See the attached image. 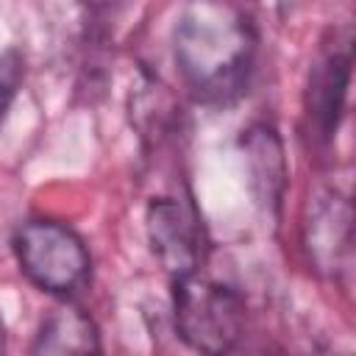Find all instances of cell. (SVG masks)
Masks as SVG:
<instances>
[{
  "mask_svg": "<svg viewBox=\"0 0 356 356\" xmlns=\"http://www.w3.org/2000/svg\"><path fill=\"white\" fill-rule=\"evenodd\" d=\"M350 206L337 192L314 197L312 217L306 222V248L320 270L339 273L350 259Z\"/></svg>",
  "mask_w": 356,
  "mask_h": 356,
  "instance_id": "cell-5",
  "label": "cell"
},
{
  "mask_svg": "<svg viewBox=\"0 0 356 356\" xmlns=\"http://www.w3.org/2000/svg\"><path fill=\"white\" fill-rule=\"evenodd\" d=\"M253 44V28L236 6L195 3L175 25L178 72L203 100H228L245 86Z\"/></svg>",
  "mask_w": 356,
  "mask_h": 356,
  "instance_id": "cell-1",
  "label": "cell"
},
{
  "mask_svg": "<svg viewBox=\"0 0 356 356\" xmlns=\"http://www.w3.org/2000/svg\"><path fill=\"white\" fill-rule=\"evenodd\" d=\"M147 236L164 270L175 278L197 273L200 231L195 217L172 197H159L147 206Z\"/></svg>",
  "mask_w": 356,
  "mask_h": 356,
  "instance_id": "cell-4",
  "label": "cell"
},
{
  "mask_svg": "<svg viewBox=\"0 0 356 356\" xmlns=\"http://www.w3.org/2000/svg\"><path fill=\"white\" fill-rule=\"evenodd\" d=\"M175 328L181 339L200 356H228L245 323L239 295L200 273L172 281Z\"/></svg>",
  "mask_w": 356,
  "mask_h": 356,
  "instance_id": "cell-2",
  "label": "cell"
},
{
  "mask_svg": "<svg viewBox=\"0 0 356 356\" xmlns=\"http://www.w3.org/2000/svg\"><path fill=\"white\" fill-rule=\"evenodd\" d=\"M348 72H350V56L348 50H334L323 56V61L314 67L309 81V117L320 136H331L337 128L345 89H348Z\"/></svg>",
  "mask_w": 356,
  "mask_h": 356,
  "instance_id": "cell-7",
  "label": "cell"
},
{
  "mask_svg": "<svg viewBox=\"0 0 356 356\" xmlns=\"http://www.w3.org/2000/svg\"><path fill=\"white\" fill-rule=\"evenodd\" d=\"M28 356H103V348L92 317L64 303L47 314Z\"/></svg>",
  "mask_w": 356,
  "mask_h": 356,
  "instance_id": "cell-6",
  "label": "cell"
},
{
  "mask_svg": "<svg viewBox=\"0 0 356 356\" xmlns=\"http://www.w3.org/2000/svg\"><path fill=\"white\" fill-rule=\"evenodd\" d=\"M14 253L28 275L42 292L72 295L89 278V253L83 239L64 222L31 220L14 234Z\"/></svg>",
  "mask_w": 356,
  "mask_h": 356,
  "instance_id": "cell-3",
  "label": "cell"
},
{
  "mask_svg": "<svg viewBox=\"0 0 356 356\" xmlns=\"http://www.w3.org/2000/svg\"><path fill=\"white\" fill-rule=\"evenodd\" d=\"M6 353V325H3V317H0V356Z\"/></svg>",
  "mask_w": 356,
  "mask_h": 356,
  "instance_id": "cell-8",
  "label": "cell"
}]
</instances>
